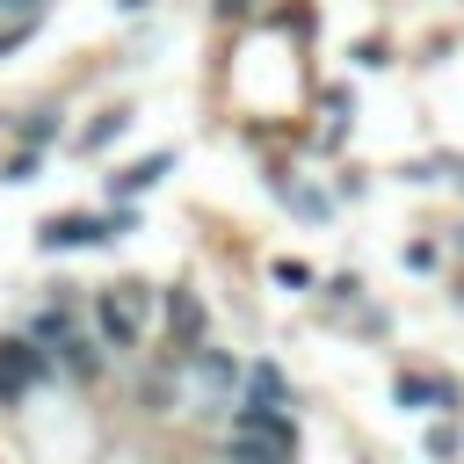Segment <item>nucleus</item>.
I'll use <instances>...</instances> for the list:
<instances>
[{
  "label": "nucleus",
  "instance_id": "nucleus-1",
  "mask_svg": "<svg viewBox=\"0 0 464 464\" xmlns=\"http://www.w3.org/2000/svg\"><path fill=\"white\" fill-rule=\"evenodd\" d=\"M145 312H152V304H145V290H109V297L94 304L102 341H109V348H130V341L145 334Z\"/></svg>",
  "mask_w": 464,
  "mask_h": 464
},
{
  "label": "nucleus",
  "instance_id": "nucleus-2",
  "mask_svg": "<svg viewBox=\"0 0 464 464\" xmlns=\"http://www.w3.org/2000/svg\"><path fill=\"white\" fill-rule=\"evenodd\" d=\"M246 406L254 413H290V392H283V370L276 362H254L246 370Z\"/></svg>",
  "mask_w": 464,
  "mask_h": 464
},
{
  "label": "nucleus",
  "instance_id": "nucleus-3",
  "mask_svg": "<svg viewBox=\"0 0 464 464\" xmlns=\"http://www.w3.org/2000/svg\"><path fill=\"white\" fill-rule=\"evenodd\" d=\"M167 319H174V334H181V341H196V334H203V312H196L188 297H174V312H167Z\"/></svg>",
  "mask_w": 464,
  "mask_h": 464
},
{
  "label": "nucleus",
  "instance_id": "nucleus-4",
  "mask_svg": "<svg viewBox=\"0 0 464 464\" xmlns=\"http://www.w3.org/2000/svg\"><path fill=\"white\" fill-rule=\"evenodd\" d=\"M428 457H457V428H435L428 435Z\"/></svg>",
  "mask_w": 464,
  "mask_h": 464
},
{
  "label": "nucleus",
  "instance_id": "nucleus-5",
  "mask_svg": "<svg viewBox=\"0 0 464 464\" xmlns=\"http://www.w3.org/2000/svg\"><path fill=\"white\" fill-rule=\"evenodd\" d=\"M218 7H225V14H246V7H254V0H218Z\"/></svg>",
  "mask_w": 464,
  "mask_h": 464
}]
</instances>
